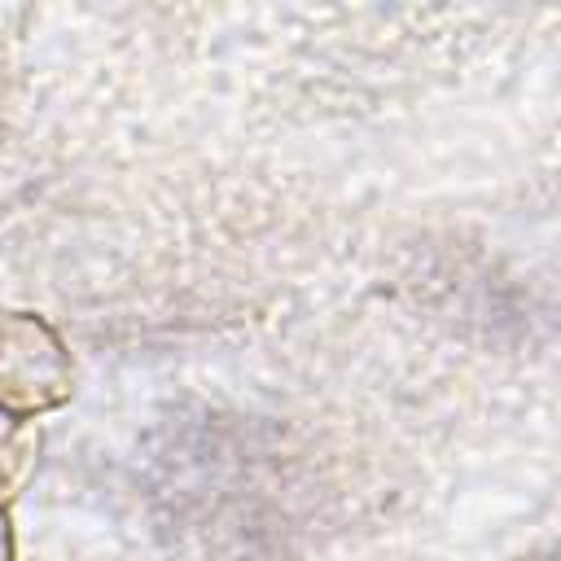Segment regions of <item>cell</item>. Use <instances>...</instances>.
I'll return each instance as SVG.
<instances>
[{"instance_id": "2", "label": "cell", "mask_w": 561, "mask_h": 561, "mask_svg": "<svg viewBox=\"0 0 561 561\" xmlns=\"http://www.w3.org/2000/svg\"><path fill=\"white\" fill-rule=\"evenodd\" d=\"M35 456H39V430L26 416L0 408V504L22 495V486L35 473Z\"/></svg>"}, {"instance_id": "1", "label": "cell", "mask_w": 561, "mask_h": 561, "mask_svg": "<svg viewBox=\"0 0 561 561\" xmlns=\"http://www.w3.org/2000/svg\"><path fill=\"white\" fill-rule=\"evenodd\" d=\"M75 394V364L57 329L31 311L0 307V408L39 416Z\"/></svg>"}, {"instance_id": "3", "label": "cell", "mask_w": 561, "mask_h": 561, "mask_svg": "<svg viewBox=\"0 0 561 561\" xmlns=\"http://www.w3.org/2000/svg\"><path fill=\"white\" fill-rule=\"evenodd\" d=\"M0 561H13V526H9L4 504H0Z\"/></svg>"}]
</instances>
